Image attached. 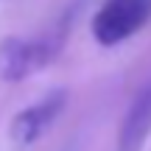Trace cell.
<instances>
[{"label": "cell", "instance_id": "6da1fadb", "mask_svg": "<svg viewBox=\"0 0 151 151\" xmlns=\"http://www.w3.org/2000/svg\"><path fill=\"white\" fill-rule=\"evenodd\" d=\"M151 20V0H106L92 17V39L104 48L126 42Z\"/></svg>", "mask_w": 151, "mask_h": 151}, {"label": "cell", "instance_id": "7a4b0ae2", "mask_svg": "<svg viewBox=\"0 0 151 151\" xmlns=\"http://www.w3.org/2000/svg\"><path fill=\"white\" fill-rule=\"evenodd\" d=\"M62 39L56 37H9L0 45V78L22 81L56 56Z\"/></svg>", "mask_w": 151, "mask_h": 151}, {"label": "cell", "instance_id": "277c9868", "mask_svg": "<svg viewBox=\"0 0 151 151\" xmlns=\"http://www.w3.org/2000/svg\"><path fill=\"white\" fill-rule=\"evenodd\" d=\"M151 134V81L137 92L120 123V134L115 143V151H143Z\"/></svg>", "mask_w": 151, "mask_h": 151}, {"label": "cell", "instance_id": "3957f363", "mask_svg": "<svg viewBox=\"0 0 151 151\" xmlns=\"http://www.w3.org/2000/svg\"><path fill=\"white\" fill-rule=\"evenodd\" d=\"M65 104H67V92L53 90L48 95H42L39 101H34L31 106L20 109L11 118V126H9V137L14 140V146H31V143H37L53 126V120L62 115Z\"/></svg>", "mask_w": 151, "mask_h": 151}]
</instances>
